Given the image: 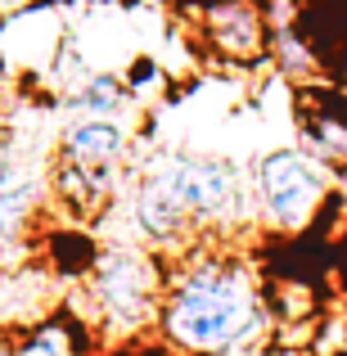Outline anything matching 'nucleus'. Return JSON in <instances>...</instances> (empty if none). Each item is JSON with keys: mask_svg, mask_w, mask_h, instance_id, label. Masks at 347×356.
<instances>
[{"mask_svg": "<svg viewBox=\"0 0 347 356\" xmlns=\"http://www.w3.org/2000/svg\"><path fill=\"white\" fill-rule=\"evenodd\" d=\"M158 325L181 352L230 356L252 348L266 334V302L252 266L230 252L199 257L190 270L167 280Z\"/></svg>", "mask_w": 347, "mask_h": 356, "instance_id": "1", "label": "nucleus"}, {"mask_svg": "<svg viewBox=\"0 0 347 356\" xmlns=\"http://www.w3.org/2000/svg\"><path fill=\"white\" fill-rule=\"evenodd\" d=\"M257 208L266 226L302 230L321 217V208L334 194V172L307 149H275L257 163Z\"/></svg>", "mask_w": 347, "mask_h": 356, "instance_id": "2", "label": "nucleus"}, {"mask_svg": "<svg viewBox=\"0 0 347 356\" xmlns=\"http://www.w3.org/2000/svg\"><path fill=\"white\" fill-rule=\"evenodd\" d=\"M90 289H95V298H99L108 321L145 325V321H154L158 307H163L167 280L158 275V266L140 248H113L95 261Z\"/></svg>", "mask_w": 347, "mask_h": 356, "instance_id": "3", "label": "nucleus"}, {"mask_svg": "<svg viewBox=\"0 0 347 356\" xmlns=\"http://www.w3.org/2000/svg\"><path fill=\"white\" fill-rule=\"evenodd\" d=\"M154 176L167 185L181 212L190 217V226L217 217H234V208H243V185L239 172L221 158H167L154 167Z\"/></svg>", "mask_w": 347, "mask_h": 356, "instance_id": "4", "label": "nucleus"}, {"mask_svg": "<svg viewBox=\"0 0 347 356\" xmlns=\"http://www.w3.org/2000/svg\"><path fill=\"white\" fill-rule=\"evenodd\" d=\"M203 32H208L212 50L226 54L234 63H252L266 54L271 45V32H266V18L252 0H217L208 5L203 14Z\"/></svg>", "mask_w": 347, "mask_h": 356, "instance_id": "5", "label": "nucleus"}, {"mask_svg": "<svg viewBox=\"0 0 347 356\" xmlns=\"http://www.w3.org/2000/svg\"><path fill=\"white\" fill-rule=\"evenodd\" d=\"M122 154H127V131L108 118H81L77 127L63 131L59 145V158H72L86 167H113Z\"/></svg>", "mask_w": 347, "mask_h": 356, "instance_id": "6", "label": "nucleus"}, {"mask_svg": "<svg viewBox=\"0 0 347 356\" xmlns=\"http://www.w3.org/2000/svg\"><path fill=\"white\" fill-rule=\"evenodd\" d=\"M54 194L72 212H95V203L113 194V167H86L72 158H59L54 163Z\"/></svg>", "mask_w": 347, "mask_h": 356, "instance_id": "7", "label": "nucleus"}, {"mask_svg": "<svg viewBox=\"0 0 347 356\" xmlns=\"http://www.w3.org/2000/svg\"><path fill=\"white\" fill-rule=\"evenodd\" d=\"M14 356H81V339L72 321H45L18 343Z\"/></svg>", "mask_w": 347, "mask_h": 356, "instance_id": "8", "label": "nucleus"}, {"mask_svg": "<svg viewBox=\"0 0 347 356\" xmlns=\"http://www.w3.org/2000/svg\"><path fill=\"white\" fill-rule=\"evenodd\" d=\"M36 194H41L36 181H14V176H9V185L0 190V235L5 239L23 235V221H27V212H32Z\"/></svg>", "mask_w": 347, "mask_h": 356, "instance_id": "9", "label": "nucleus"}, {"mask_svg": "<svg viewBox=\"0 0 347 356\" xmlns=\"http://www.w3.org/2000/svg\"><path fill=\"white\" fill-rule=\"evenodd\" d=\"M122 104V81L99 72V77H86V86L72 95V108H81L86 118H108Z\"/></svg>", "mask_w": 347, "mask_h": 356, "instance_id": "10", "label": "nucleus"}, {"mask_svg": "<svg viewBox=\"0 0 347 356\" xmlns=\"http://www.w3.org/2000/svg\"><path fill=\"white\" fill-rule=\"evenodd\" d=\"M9 176H14V172H9V136L0 131V190L9 185Z\"/></svg>", "mask_w": 347, "mask_h": 356, "instance_id": "11", "label": "nucleus"}, {"mask_svg": "<svg viewBox=\"0 0 347 356\" xmlns=\"http://www.w3.org/2000/svg\"><path fill=\"white\" fill-rule=\"evenodd\" d=\"M334 190H343V194H347V163L339 167V172H334Z\"/></svg>", "mask_w": 347, "mask_h": 356, "instance_id": "12", "label": "nucleus"}, {"mask_svg": "<svg viewBox=\"0 0 347 356\" xmlns=\"http://www.w3.org/2000/svg\"><path fill=\"white\" fill-rule=\"evenodd\" d=\"M14 5H23V0H0V9H14Z\"/></svg>", "mask_w": 347, "mask_h": 356, "instance_id": "13", "label": "nucleus"}, {"mask_svg": "<svg viewBox=\"0 0 347 356\" xmlns=\"http://www.w3.org/2000/svg\"><path fill=\"white\" fill-rule=\"evenodd\" d=\"M0 356H14V348H5V343H0Z\"/></svg>", "mask_w": 347, "mask_h": 356, "instance_id": "14", "label": "nucleus"}, {"mask_svg": "<svg viewBox=\"0 0 347 356\" xmlns=\"http://www.w3.org/2000/svg\"><path fill=\"white\" fill-rule=\"evenodd\" d=\"M343 95H347V90H343Z\"/></svg>", "mask_w": 347, "mask_h": 356, "instance_id": "15", "label": "nucleus"}]
</instances>
